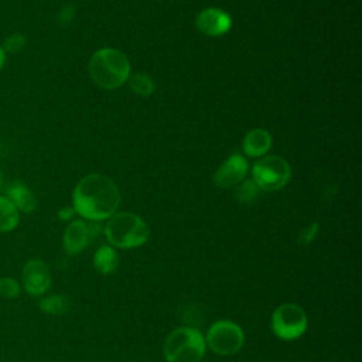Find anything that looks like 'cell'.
<instances>
[{
	"instance_id": "cell-1",
	"label": "cell",
	"mask_w": 362,
	"mask_h": 362,
	"mask_svg": "<svg viewBox=\"0 0 362 362\" xmlns=\"http://www.w3.org/2000/svg\"><path fill=\"white\" fill-rule=\"evenodd\" d=\"M74 209L82 218L98 222L110 218L119 204L120 192L117 185L102 174L83 177L74 191Z\"/></svg>"
},
{
	"instance_id": "cell-2",
	"label": "cell",
	"mask_w": 362,
	"mask_h": 362,
	"mask_svg": "<svg viewBox=\"0 0 362 362\" xmlns=\"http://www.w3.org/2000/svg\"><path fill=\"white\" fill-rule=\"evenodd\" d=\"M89 75L99 88L115 89L127 81L130 75V64L122 51L102 48L90 57Z\"/></svg>"
},
{
	"instance_id": "cell-3",
	"label": "cell",
	"mask_w": 362,
	"mask_h": 362,
	"mask_svg": "<svg viewBox=\"0 0 362 362\" xmlns=\"http://www.w3.org/2000/svg\"><path fill=\"white\" fill-rule=\"evenodd\" d=\"M105 235L110 246L133 249L148 239L147 223L133 212H115L105 225Z\"/></svg>"
},
{
	"instance_id": "cell-4",
	"label": "cell",
	"mask_w": 362,
	"mask_h": 362,
	"mask_svg": "<svg viewBox=\"0 0 362 362\" xmlns=\"http://www.w3.org/2000/svg\"><path fill=\"white\" fill-rule=\"evenodd\" d=\"M206 351L204 335L192 327H180L171 331L163 346L167 362H201Z\"/></svg>"
},
{
	"instance_id": "cell-5",
	"label": "cell",
	"mask_w": 362,
	"mask_h": 362,
	"mask_svg": "<svg viewBox=\"0 0 362 362\" xmlns=\"http://www.w3.org/2000/svg\"><path fill=\"white\" fill-rule=\"evenodd\" d=\"M245 342V334L233 321L219 320L215 321L206 331L205 344L206 346L222 356H229L240 351Z\"/></svg>"
},
{
	"instance_id": "cell-6",
	"label": "cell",
	"mask_w": 362,
	"mask_h": 362,
	"mask_svg": "<svg viewBox=\"0 0 362 362\" xmlns=\"http://www.w3.org/2000/svg\"><path fill=\"white\" fill-rule=\"evenodd\" d=\"M272 331L283 341H293L300 338L308 325L305 311L293 303L279 305L272 314Z\"/></svg>"
},
{
	"instance_id": "cell-7",
	"label": "cell",
	"mask_w": 362,
	"mask_h": 362,
	"mask_svg": "<svg viewBox=\"0 0 362 362\" xmlns=\"http://www.w3.org/2000/svg\"><path fill=\"white\" fill-rule=\"evenodd\" d=\"M255 184L263 191H276L284 187L291 175L288 163L279 156H266L252 168Z\"/></svg>"
},
{
	"instance_id": "cell-8",
	"label": "cell",
	"mask_w": 362,
	"mask_h": 362,
	"mask_svg": "<svg viewBox=\"0 0 362 362\" xmlns=\"http://www.w3.org/2000/svg\"><path fill=\"white\" fill-rule=\"evenodd\" d=\"M23 287L31 296H42L51 288L49 267L40 259L28 260L23 267Z\"/></svg>"
},
{
	"instance_id": "cell-9",
	"label": "cell",
	"mask_w": 362,
	"mask_h": 362,
	"mask_svg": "<svg viewBox=\"0 0 362 362\" xmlns=\"http://www.w3.org/2000/svg\"><path fill=\"white\" fill-rule=\"evenodd\" d=\"M195 24L201 33L211 37H216L229 31L232 25V20L228 13L219 8L209 7L198 14Z\"/></svg>"
},
{
	"instance_id": "cell-10",
	"label": "cell",
	"mask_w": 362,
	"mask_h": 362,
	"mask_svg": "<svg viewBox=\"0 0 362 362\" xmlns=\"http://www.w3.org/2000/svg\"><path fill=\"white\" fill-rule=\"evenodd\" d=\"M247 173V161L239 154L230 156L215 173L214 182L219 188H228L240 182Z\"/></svg>"
},
{
	"instance_id": "cell-11",
	"label": "cell",
	"mask_w": 362,
	"mask_h": 362,
	"mask_svg": "<svg viewBox=\"0 0 362 362\" xmlns=\"http://www.w3.org/2000/svg\"><path fill=\"white\" fill-rule=\"evenodd\" d=\"M90 239L92 236H90L88 223L79 219L72 221L64 233V239H62L64 250L68 255H78L86 247Z\"/></svg>"
},
{
	"instance_id": "cell-12",
	"label": "cell",
	"mask_w": 362,
	"mask_h": 362,
	"mask_svg": "<svg viewBox=\"0 0 362 362\" xmlns=\"http://www.w3.org/2000/svg\"><path fill=\"white\" fill-rule=\"evenodd\" d=\"M7 198L23 212H33L37 206V199L28 187L21 181H11L6 185Z\"/></svg>"
},
{
	"instance_id": "cell-13",
	"label": "cell",
	"mask_w": 362,
	"mask_h": 362,
	"mask_svg": "<svg viewBox=\"0 0 362 362\" xmlns=\"http://www.w3.org/2000/svg\"><path fill=\"white\" fill-rule=\"evenodd\" d=\"M272 147V136L264 129H252L243 139V151L249 157H260Z\"/></svg>"
},
{
	"instance_id": "cell-14",
	"label": "cell",
	"mask_w": 362,
	"mask_h": 362,
	"mask_svg": "<svg viewBox=\"0 0 362 362\" xmlns=\"http://www.w3.org/2000/svg\"><path fill=\"white\" fill-rule=\"evenodd\" d=\"M93 266L102 274H112L119 266V256L113 246H100L93 256Z\"/></svg>"
},
{
	"instance_id": "cell-15",
	"label": "cell",
	"mask_w": 362,
	"mask_h": 362,
	"mask_svg": "<svg viewBox=\"0 0 362 362\" xmlns=\"http://www.w3.org/2000/svg\"><path fill=\"white\" fill-rule=\"evenodd\" d=\"M20 221L18 209L16 205L7 198L0 195V232L13 230Z\"/></svg>"
},
{
	"instance_id": "cell-16",
	"label": "cell",
	"mask_w": 362,
	"mask_h": 362,
	"mask_svg": "<svg viewBox=\"0 0 362 362\" xmlns=\"http://www.w3.org/2000/svg\"><path fill=\"white\" fill-rule=\"evenodd\" d=\"M40 308L52 315H62L69 310V298L64 294H52L40 300Z\"/></svg>"
},
{
	"instance_id": "cell-17",
	"label": "cell",
	"mask_w": 362,
	"mask_h": 362,
	"mask_svg": "<svg viewBox=\"0 0 362 362\" xmlns=\"http://www.w3.org/2000/svg\"><path fill=\"white\" fill-rule=\"evenodd\" d=\"M127 83H129V88L140 96H150L156 89L153 79L148 75L141 74V72L129 75Z\"/></svg>"
},
{
	"instance_id": "cell-18",
	"label": "cell",
	"mask_w": 362,
	"mask_h": 362,
	"mask_svg": "<svg viewBox=\"0 0 362 362\" xmlns=\"http://www.w3.org/2000/svg\"><path fill=\"white\" fill-rule=\"evenodd\" d=\"M257 194H259V187L255 184V181L246 180L236 188L235 197L242 204H250L256 199Z\"/></svg>"
},
{
	"instance_id": "cell-19",
	"label": "cell",
	"mask_w": 362,
	"mask_h": 362,
	"mask_svg": "<svg viewBox=\"0 0 362 362\" xmlns=\"http://www.w3.org/2000/svg\"><path fill=\"white\" fill-rule=\"evenodd\" d=\"M20 284L11 277H1L0 279V296L6 298H16L20 296Z\"/></svg>"
},
{
	"instance_id": "cell-20",
	"label": "cell",
	"mask_w": 362,
	"mask_h": 362,
	"mask_svg": "<svg viewBox=\"0 0 362 362\" xmlns=\"http://www.w3.org/2000/svg\"><path fill=\"white\" fill-rule=\"evenodd\" d=\"M24 42H25V38L23 35L14 34V35H11L10 38L6 40V44H4L3 49L8 51V52H17L24 47Z\"/></svg>"
},
{
	"instance_id": "cell-21",
	"label": "cell",
	"mask_w": 362,
	"mask_h": 362,
	"mask_svg": "<svg viewBox=\"0 0 362 362\" xmlns=\"http://www.w3.org/2000/svg\"><path fill=\"white\" fill-rule=\"evenodd\" d=\"M75 17V7L72 4H66L61 8L58 14V21L61 25H68Z\"/></svg>"
},
{
	"instance_id": "cell-22",
	"label": "cell",
	"mask_w": 362,
	"mask_h": 362,
	"mask_svg": "<svg viewBox=\"0 0 362 362\" xmlns=\"http://www.w3.org/2000/svg\"><path fill=\"white\" fill-rule=\"evenodd\" d=\"M318 232V223H311L308 228H305L301 233H300V238H298V242L300 243H308L313 240V238L317 235Z\"/></svg>"
},
{
	"instance_id": "cell-23",
	"label": "cell",
	"mask_w": 362,
	"mask_h": 362,
	"mask_svg": "<svg viewBox=\"0 0 362 362\" xmlns=\"http://www.w3.org/2000/svg\"><path fill=\"white\" fill-rule=\"evenodd\" d=\"M75 214V209L74 208H62L59 212H58V216L61 221H68L74 216Z\"/></svg>"
},
{
	"instance_id": "cell-24",
	"label": "cell",
	"mask_w": 362,
	"mask_h": 362,
	"mask_svg": "<svg viewBox=\"0 0 362 362\" xmlns=\"http://www.w3.org/2000/svg\"><path fill=\"white\" fill-rule=\"evenodd\" d=\"M4 61H6V51L3 49V47H0V71L4 65Z\"/></svg>"
},
{
	"instance_id": "cell-25",
	"label": "cell",
	"mask_w": 362,
	"mask_h": 362,
	"mask_svg": "<svg viewBox=\"0 0 362 362\" xmlns=\"http://www.w3.org/2000/svg\"><path fill=\"white\" fill-rule=\"evenodd\" d=\"M0 188H1V173H0Z\"/></svg>"
}]
</instances>
